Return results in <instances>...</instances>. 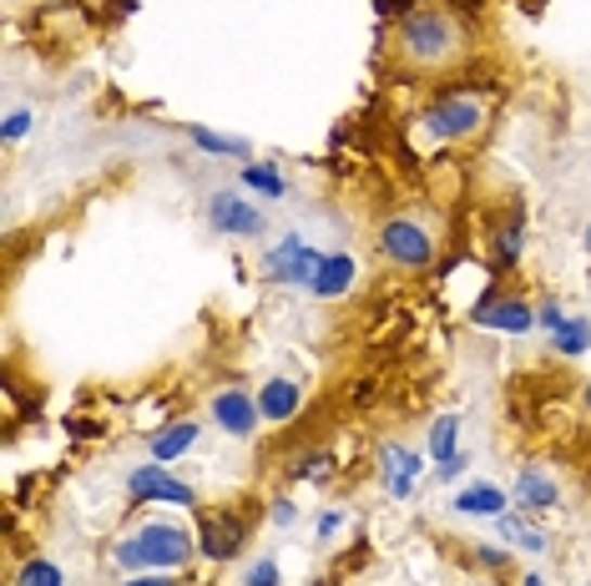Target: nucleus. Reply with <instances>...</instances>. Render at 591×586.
I'll return each instance as SVG.
<instances>
[{"label":"nucleus","mask_w":591,"mask_h":586,"mask_svg":"<svg viewBox=\"0 0 591 586\" xmlns=\"http://www.w3.org/2000/svg\"><path fill=\"white\" fill-rule=\"evenodd\" d=\"M193 445H197V425H193V420H182V425H167L163 435L152 440V460H157V466H167V460L188 455Z\"/></svg>","instance_id":"dca6fc26"},{"label":"nucleus","mask_w":591,"mask_h":586,"mask_svg":"<svg viewBox=\"0 0 591 586\" xmlns=\"http://www.w3.org/2000/svg\"><path fill=\"white\" fill-rule=\"evenodd\" d=\"M526 586H547V582H541V576H536V572H531V576H526Z\"/></svg>","instance_id":"2f4dec72"},{"label":"nucleus","mask_w":591,"mask_h":586,"mask_svg":"<svg viewBox=\"0 0 591 586\" xmlns=\"http://www.w3.org/2000/svg\"><path fill=\"white\" fill-rule=\"evenodd\" d=\"M505 491L501 485H490V481H471L465 485V491H460L455 496V511L460 515H490V521H496V515H505Z\"/></svg>","instance_id":"2eb2a0df"},{"label":"nucleus","mask_w":591,"mask_h":586,"mask_svg":"<svg viewBox=\"0 0 591 586\" xmlns=\"http://www.w3.org/2000/svg\"><path fill=\"white\" fill-rule=\"evenodd\" d=\"M380 253H385L389 264H399V268H425L429 258H435V243H429V233L420 228V222L389 218L385 228H380Z\"/></svg>","instance_id":"39448f33"},{"label":"nucleus","mask_w":591,"mask_h":586,"mask_svg":"<svg viewBox=\"0 0 591 586\" xmlns=\"http://www.w3.org/2000/svg\"><path fill=\"white\" fill-rule=\"evenodd\" d=\"M243 586H283L279 561H253L248 576H243Z\"/></svg>","instance_id":"b1692460"},{"label":"nucleus","mask_w":591,"mask_h":586,"mask_svg":"<svg viewBox=\"0 0 591 586\" xmlns=\"http://www.w3.org/2000/svg\"><path fill=\"white\" fill-rule=\"evenodd\" d=\"M480 102H471V97H440V102L425 112V132L445 137V142H455V137H471L480 132Z\"/></svg>","instance_id":"0eeeda50"},{"label":"nucleus","mask_w":591,"mask_h":586,"mask_svg":"<svg viewBox=\"0 0 591 586\" xmlns=\"http://www.w3.org/2000/svg\"><path fill=\"white\" fill-rule=\"evenodd\" d=\"M121 586H178L172 576H163V572H147V576H127Z\"/></svg>","instance_id":"cd10ccee"},{"label":"nucleus","mask_w":591,"mask_h":586,"mask_svg":"<svg viewBox=\"0 0 591 586\" xmlns=\"http://www.w3.org/2000/svg\"><path fill=\"white\" fill-rule=\"evenodd\" d=\"M237 177H243V188H253L258 198H273V203H279L283 192H288L283 173H279V167H268V162H248V167H243Z\"/></svg>","instance_id":"f3484780"},{"label":"nucleus","mask_w":591,"mask_h":586,"mask_svg":"<svg viewBox=\"0 0 591 586\" xmlns=\"http://www.w3.org/2000/svg\"><path fill=\"white\" fill-rule=\"evenodd\" d=\"M127 496L132 500H167V506H197V491L188 481H178V475H167V466H142V470H132L127 475Z\"/></svg>","instance_id":"423d86ee"},{"label":"nucleus","mask_w":591,"mask_h":586,"mask_svg":"<svg viewBox=\"0 0 591 586\" xmlns=\"http://www.w3.org/2000/svg\"><path fill=\"white\" fill-rule=\"evenodd\" d=\"M193 146H203V152H218V157H253V146L243 142V137H218V132H207V127H193Z\"/></svg>","instance_id":"aec40b11"},{"label":"nucleus","mask_w":591,"mask_h":586,"mask_svg":"<svg viewBox=\"0 0 591 586\" xmlns=\"http://www.w3.org/2000/svg\"><path fill=\"white\" fill-rule=\"evenodd\" d=\"M298 405H304V395H298L294 380H268L264 390H258V415L273 420V425H288L298 415Z\"/></svg>","instance_id":"ddd939ff"},{"label":"nucleus","mask_w":591,"mask_h":586,"mask_svg":"<svg viewBox=\"0 0 591 586\" xmlns=\"http://www.w3.org/2000/svg\"><path fill=\"white\" fill-rule=\"evenodd\" d=\"M213 420H218V430H228V435L248 440L264 415H258V399H248L243 390H222V395H213Z\"/></svg>","instance_id":"9d476101"},{"label":"nucleus","mask_w":591,"mask_h":586,"mask_svg":"<svg viewBox=\"0 0 591 586\" xmlns=\"http://www.w3.org/2000/svg\"><path fill=\"white\" fill-rule=\"evenodd\" d=\"M501 521V536L505 542H516V546H526V551H547V531H536V526H526L521 515H496Z\"/></svg>","instance_id":"4be33fe9"},{"label":"nucleus","mask_w":591,"mask_h":586,"mask_svg":"<svg viewBox=\"0 0 591 586\" xmlns=\"http://www.w3.org/2000/svg\"><path fill=\"white\" fill-rule=\"evenodd\" d=\"M562 319H566V314H562L556 304H541V308H536V323H541V329H551V334L562 329Z\"/></svg>","instance_id":"bb28decb"},{"label":"nucleus","mask_w":591,"mask_h":586,"mask_svg":"<svg viewBox=\"0 0 591 586\" xmlns=\"http://www.w3.org/2000/svg\"><path fill=\"white\" fill-rule=\"evenodd\" d=\"M66 576H61V566H51V561H26V572H21V586H61Z\"/></svg>","instance_id":"5701e85b"},{"label":"nucleus","mask_w":591,"mask_h":586,"mask_svg":"<svg viewBox=\"0 0 591 586\" xmlns=\"http://www.w3.org/2000/svg\"><path fill=\"white\" fill-rule=\"evenodd\" d=\"M294 500H273V521H279V526H294Z\"/></svg>","instance_id":"c85d7f7f"},{"label":"nucleus","mask_w":591,"mask_h":586,"mask_svg":"<svg viewBox=\"0 0 591 586\" xmlns=\"http://www.w3.org/2000/svg\"><path fill=\"white\" fill-rule=\"evenodd\" d=\"M243 521L237 515H203L197 521V551H203L207 561H233L237 551H243Z\"/></svg>","instance_id":"1a4fd4ad"},{"label":"nucleus","mask_w":591,"mask_h":586,"mask_svg":"<svg viewBox=\"0 0 591 586\" xmlns=\"http://www.w3.org/2000/svg\"><path fill=\"white\" fill-rule=\"evenodd\" d=\"M551 349L566 354V359L587 354V349H591V323H587V319H562V329L551 334Z\"/></svg>","instance_id":"a211bd4d"},{"label":"nucleus","mask_w":591,"mask_h":586,"mask_svg":"<svg viewBox=\"0 0 591 586\" xmlns=\"http://www.w3.org/2000/svg\"><path fill=\"white\" fill-rule=\"evenodd\" d=\"M355 273H359V264L349 258V253H324V268L313 273L309 293H313V298H344L349 283H355Z\"/></svg>","instance_id":"f8f14e48"},{"label":"nucleus","mask_w":591,"mask_h":586,"mask_svg":"<svg viewBox=\"0 0 591 586\" xmlns=\"http://www.w3.org/2000/svg\"><path fill=\"white\" fill-rule=\"evenodd\" d=\"M380 466H385L389 496H395V500H410V496H414V481H420V470H425V460H420V455H410L404 445H385Z\"/></svg>","instance_id":"9b49d317"},{"label":"nucleus","mask_w":591,"mask_h":586,"mask_svg":"<svg viewBox=\"0 0 591 586\" xmlns=\"http://www.w3.org/2000/svg\"><path fill=\"white\" fill-rule=\"evenodd\" d=\"M471 319L480 329H496V334H531L536 329V308L526 298H486V304L471 308Z\"/></svg>","instance_id":"6e6552de"},{"label":"nucleus","mask_w":591,"mask_h":586,"mask_svg":"<svg viewBox=\"0 0 591 586\" xmlns=\"http://www.w3.org/2000/svg\"><path fill=\"white\" fill-rule=\"evenodd\" d=\"M455 435H460V415H440V420L429 425V455H435V466H440V460H450V455H460L455 450Z\"/></svg>","instance_id":"412c9836"},{"label":"nucleus","mask_w":591,"mask_h":586,"mask_svg":"<svg viewBox=\"0 0 591 586\" xmlns=\"http://www.w3.org/2000/svg\"><path fill=\"white\" fill-rule=\"evenodd\" d=\"M339 526H344V515H339V511H324V515H319V536H334Z\"/></svg>","instance_id":"c756f323"},{"label":"nucleus","mask_w":591,"mask_h":586,"mask_svg":"<svg viewBox=\"0 0 591 586\" xmlns=\"http://www.w3.org/2000/svg\"><path fill=\"white\" fill-rule=\"evenodd\" d=\"M516 500L521 511H551L556 506V481L541 466H521L516 470Z\"/></svg>","instance_id":"4468645a"},{"label":"nucleus","mask_w":591,"mask_h":586,"mask_svg":"<svg viewBox=\"0 0 591 586\" xmlns=\"http://www.w3.org/2000/svg\"><path fill=\"white\" fill-rule=\"evenodd\" d=\"M521 249H526V218L516 213V218L501 228V238H496V268H516Z\"/></svg>","instance_id":"6ab92c4d"},{"label":"nucleus","mask_w":591,"mask_h":586,"mask_svg":"<svg viewBox=\"0 0 591 586\" xmlns=\"http://www.w3.org/2000/svg\"><path fill=\"white\" fill-rule=\"evenodd\" d=\"M30 127H36V112H26V106H21V112H11V117H5L0 137H5V142H21V137H26Z\"/></svg>","instance_id":"393cba45"},{"label":"nucleus","mask_w":591,"mask_h":586,"mask_svg":"<svg viewBox=\"0 0 591 586\" xmlns=\"http://www.w3.org/2000/svg\"><path fill=\"white\" fill-rule=\"evenodd\" d=\"M324 268V253L313 249V243H304L298 233H288V238H279V249L264 258V273L268 279H279V283H304L309 289L313 283V273Z\"/></svg>","instance_id":"7ed1b4c3"},{"label":"nucleus","mask_w":591,"mask_h":586,"mask_svg":"<svg viewBox=\"0 0 591 586\" xmlns=\"http://www.w3.org/2000/svg\"><path fill=\"white\" fill-rule=\"evenodd\" d=\"M399 46H404V56L420 61V66H435V61H450L460 46V30L455 21L435 5H420L399 21Z\"/></svg>","instance_id":"f03ea898"},{"label":"nucleus","mask_w":591,"mask_h":586,"mask_svg":"<svg viewBox=\"0 0 591 586\" xmlns=\"http://www.w3.org/2000/svg\"><path fill=\"white\" fill-rule=\"evenodd\" d=\"M465 466H471V455L460 450V455H450V460H440V466H435V475H440V481H455Z\"/></svg>","instance_id":"a878e982"},{"label":"nucleus","mask_w":591,"mask_h":586,"mask_svg":"<svg viewBox=\"0 0 591 586\" xmlns=\"http://www.w3.org/2000/svg\"><path fill=\"white\" fill-rule=\"evenodd\" d=\"M207 222H213L218 233H228V238H258L268 228L264 207L248 203V198H237L233 188H222V192L207 198Z\"/></svg>","instance_id":"20e7f679"},{"label":"nucleus","mask_w":591,"mask_h":586,"mask_svg":"<svg viewBox=\"0 0 591 586\" xmlns=\"http://www.w3.org/2000/svg\"><path fill=\"white\" fill-rule=\"evenodd\" d=\"M112 561H117L121 572H178V566L193 561V536L182 526L157 521V526H142L127 542H117Z\"/></svg>","instance_id":"f257e3e1"},{"label":"nucleus","mask_w":591,"mask_h":586,"mask_svg":"<svg viewBox=\"0 0 591 586\" xmlns=\"http://www.w3.org/2000/svg\"><path fill=\"white\" fill-rule=\"evenodd\" d=\"M480 561H486V566H505V551H496V546H480Z\"/></svg>","instance_id":"7c9ffc66"}]
</instances>
